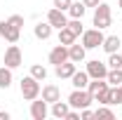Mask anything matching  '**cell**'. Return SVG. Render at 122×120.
I'll return each mask as SVG.
<instances>
[{"label": "cell", "instance_id": "obj_1", "mask_svg": "<svg viewBox=\"0 0 122 120\" xmlns=\"http://www.w3.org/2000/svg\"><path fill=\"white\" fill-rule=\"evenodd\" d=\"M113 24V14H110V5L108 2H99L96 7H94V28H108Z\"/></svg>", "mask_w": 122, "mask_h": 120}, {"label": "cell", "instance_id": "obj_2", "mask_svg": "<svg viewBox=\"0 0 122 120\" xmlns=\"http://www.w3.org/2000/svg\"><path fill=\"white\" fill-rule=\"evenodd\" d=\"M68 104H71V108L82 111V108H89V106L94 104V97L87 92V87H85V90H77L75 87V90L68 94Z\"/></svg>", "mask_w": 122, "mask_h": 120}, {"label": "cell", "instance_id": "obj_3", "mask_svg": "<svg viewBox=\"0 0 122 120\" xmlns=\"http://www.w3.org/2000/svg\"><path fill=\"white\" fill-rule=\"evenodd\" d=\"M40 80H35L33 75H26V78H21V97L26 99V101H33V99H38L40 97Z\"/></svg>", "mask_w": 122, "mask_h": 120}, {"label": "cell", "instance_id": "obj_4", "mask_svg": "<svg viewBox=\"0 0 122 120\" xmlns=\"http://www.w3.org/2000/svg\"><path fill=\"white\" fill-rule=\"evenodd\" d=\"M103 31L101 28H89L82 33V45H85V49H99V47L103 45Z\"/></svg>", "mask_w": 122, "mask_h": 120}, {"label": "cell", "instance_id": "obj_5", "mask_svg": "<svg viewBox=\"0 0 122 120\" xmlns=\"http://www.w3.org/2000/svg\"><path fill=\"white\" fill-rule=\"evenodd\" d=\"M2 61H5V66H10L12 71H14L16 66H21V49L16 47V43H12V45L5 49V57H2Z\"/></svg>", "mask_w": 122, "mask_h": 120}, {"label": "cell", "instance_id": "obj_6", "mask_svg": "<svg viewBox=\"0 0 122 120\" xmlns=\"http://www.w3.org/2000/svg\"><path fill=\"white\" fill-rule=\"evenodd\" d=\"M0 38H5L7 43H19V38H21V28L12 26V24L5 19V21H0Z\"/></svg>", "mask_w": 122, "mask_h": 120}, {"label": "cell", "instance_id": "obj_7", "mask_svg": "<svg viewBox=\"0 0 122 120\" xmlns=\"http://www.w3.org/2000/svg\"><path fill=\"white\" fill-rule=\"evenodd\" d=\"M87 73H89V80H94V78H106L108 75V64H103V61H99V59H92V61H87Z\"/></svg>", "mask_w": 122, "mask_h": 120}, {"label": "cell", "instance_id": "obj_8", "mask_svg": "<svg viewBox=\"0 0 122 120\" xmlns=\"http://www.w3.org/2000/svg\"><path fill=\"white\" fill-rule=\"evenodd\" d=\"M47 115H49V108H47V101L45 99H33L30 101V118L33 120H45Z\"/></svg>", "mask_w": 122, "mask_h": 120}, {"label": "cell", "instance_id": "obj_9", "mask_svg": "<svg viewBox=\"0 0 122 120\" xmlns=\"http://www.w3.org/2000/svg\"><path fill=\"white\" fill-rule=\"evenodd\" d=\"M47 21L52 24V28H63V26H68V19L63 14V10H56V7H52V10L47 12Z\"/></svg>", "mask_w": 122, "mask_h": 120}, {"label": "cell", "instance_id": "obj_10", "mask_svg": "<svg viewBox=\"0 0 122 120\" xmlns=\"http://www.w3.org/2000/svg\"><path fill=\"white\" fill-rule=\"evenodd\" d=\"M75 71H77V68H75V64H73L71 59L63 61V64H59V66H54V73H56V78H59V80H66V78L71 80Z\"/></svg>", "mask_w": 122, "mask_h": 120}, {"label": "cell", "instance_id": "obj_11", "mask_svg": "<svg viewBox=\"0 0 122 120\" xmlns=\"http://www.w3.org/2000/svg\"><path fill=\"white\" fill-rule=\"evenodd\" d=\"M63 61H68V47L59 43V45H56L52 52H49V64L59 66V64H63Z\"/></svg>", "mask_w": 122, "mask_h": 120}, {"label": "cell", "instance_id": "obj_12", "mask_svg": "<svg viewBox=\"0 0 122 120\" xmlns=\"http://www.w3.org/2000/svg\"><path fill=\"white\" fill-rule=\"evenodd\" d=\"M85 57H87V49H85V45L80 43H73V45H68V59L73 61V64H80V61H85Z\"/></svg>", "mask_w": 122, "mask_h": 120}, {"label": "cell", "instance_id": "obj_13", "mask_svg": "<svg viewBox=\"0 0 122 120\" xmlns=\"http://www.w3.org/2000/svg\"><path fill=\"white\" fill-rule=\"evenodd\" d=\"M40 94H42V99H45L47 104H54V101L61 99V90L56 85H45V87L40 90Z\"/></svg>", "mask_w": 122, "mask_h": 120}, {"label": "cell", "instance_id": "obj_14", "mask_svg": "<svg viewBox=\"0 0 122 120\" xmlns=\"http://www.w3.org/2000/svg\"><path fill=\"white\" fill-rule=\"evenodd\" d=\"M68 111H71V104H68V101H61V99H59V101H54V104H52V111H49V113H52L54 118L66 120Z\"/></svg>", "mask_w": 122, "mask_h": 120}, {"label": "cell", "instance_id": "obj_15", "mask_svg": "<svg viewBox=\"0 0 122 120\" xmlns=\"http://www.w3.org/2000/svg\"><path fill=\"white\" fill-rule=\"evenodd\" d=\"M71 82H73V87H77V90H85L89 85V73L87 71H75L73 78H71Z\"/></svg>", "mask_w": 122, "mask_h": 120}, {"label": "cell", "instance_id": "obj_16", "mask_svg": "<svg viewBox=\"0 0 122 120\" xmlns=\"http://www.w3.org/2000/svg\"><path fill=\"white\" fill-rule=\"evenodd\" d=\"M94 101H99V104H103V106L115 104V92H113V85H108L101 94H96V97H94Z\"/></svg>", "mask_w": 122, "mask_h": 120}, {"label": "cell", "instance_id": "obj_17", "mask_svg": "<svg viewBox=\"0 0 122 120\" xmlns=\"http://www.w3.org/2000/svg\"><path fill=\"white\" fill-rule=\"evenodd\" d=\"M33 33H35L38 40H49V35H52V24H49V21H45V24L40 21V24H35Z\"/></svg>", "mask_w": 122, "mask_h": 120}, {"label": "cell", "instance_id": "obj_18", "mask_svg": "<svg viewBox=\"0 0 122 120\" xmlns=\"http://www.w3.org/2000/svg\"><path fill=\"white\" fill-rule=\"evenodd\" d=\"M120 45H122V40L117 38V35H106L103 38V52H108V54H113V52H117L120 49Z\"/></svg>", "mask_w": 122, "mask_h": 120}, {"label": "cell", "instance_id": "obj_19", "mask_svg": "<svg viewBox=\"0 0 122 120\" xmlns=\"http://www.w3.org/2000/svg\"><path fill=\"white\" fill-rule=\"evenodd\" d=\"M75 40H77V35H75V33H73L71 28H68V26L59 28V43H61V45H66V47H68V45H73Z\"/></svg>", "mask_w": 122, "mask_h": 120}, {"label": "cell", "instance_id": "obj_20", "mask_svg": "<svg viewBox=\"0 0 122 120\" xmlns=\"http://www.w3.org/2000/svg\"><path fill=\"white\" fill-rule=\"evenodd\" d=\"M87 12V7H85V2H71V7H68V14L71 19H82Z\"/></svg>", "mask_w": 122, "mask_h": 120}, {"label": "cell", "instance_id": "obj_21", "mask_svg": "<svg viewBox=\"0 0 122 120\" xmlns=\"http://www.w3.org/2000/svg\"><path fill=\"white\" fill-rule=\"evenodd\" d=\"M12 85V68L10 66H2L0 68V90H7Z\"/></svg>", "mask_w": 122, "mask_h": 120}, {"label": "cell", "instance_id": "obj_22", "mask_svg": "<svg viewBox=\"0 0 122 120\" xmlns=\"http://www.w3.org/2000/svg\"><path fill=\"white\" fill-rule=\"evenodd\" d=\"M108 85H113V87H117L122 82V68H108V75H106Z\"/></svg>", "mask_w": 122, "mask_h": 120}, {"label": "cell", "instance_id": "obj_23", "mask_svg": "<svg viewBox=\"0 0 122 120\" xmlns=\"http://www.w3.org/2000/svg\"><path fill=\"white\" fill-rule=\"evenodd\" d=\"M30 75H33L35 80H40V82H42V80L47 78V68L42 66V64H33V66H30Z\"/></svg>", "mask_w": 122, "mask_h": 120}, {"label": "cell", "instance_id": "obj_24", "mask_svg": "<svg viewBox=\"0 0 122 120\" xmlns=\"http://www.w3.org/2000/svg\"><path fill=\"white\" fill-rule=\"evenodd\" d=\"M94 118H103V120H113L115 118V113L108 108V106H103V104H99V108L94 111Z\"/></svg>", "mask_w": 122, "mask_h": 120}, {"label": "cell", "instance_id": "obj_25", "mask_svg": "<svg viewBox=\"0 0 122 120\" xmlns=\"http://www.w3.org/2000/svg\"><path fill=\"white\" fill-rule=\"evenodd\" d=\"M108 68H122V54H117V52L108 54Z\"/></svg>", "mask_w": 122, "mask_h": 120}, {"label": "cell", "instance_id": "obj_26", "mask_svg": "<svg viewBox=\"0 0 122 120\" xmlns=\"http://www.w3.org/2000/svg\"><path fill=\"white\" fill-rule=\"evenodd\" d=\"M68 28L73 31L75 35H82V33H85V28H82V19H71V21H68Z\"/></svg>", "mask_w": 122, "mask_h": 120}, {"label": "cell", "instance_id": "obj_27", "mask_svg": "<svg viewBox=\"0 0 122 120\" xmlns=\"http://www.w3.org/2000/svg\"><path fill=\"white\" fill-rule=\"evenodd\" d=\"M7 21H10L12 26H16V28H21V26H24V16H21V14H12Z\"/></svg>", "mask_w": 122, "mask_h": 120}, {"label": "cell", "instance_id": "obj_28", "mask_svg": "<svg viewBox=\"0 0 122 120\" xmlns=\"http://www.w3.org/2000/svg\"><path fill=\"white\" fill-rule=\"evenodd\" d=\"M71 2H73V0H54V7H56V10H63V12H68Z\"/></svg>", "mask_w": 122, "mask_h": 120}, {"label": "cell", "instance_id": "obj_29", "mask_svg": "<svg viewBox=\"0 0 122 120\" xmlns=\"http://www.w3.org/2000/svg\"><path fill=\"white\" fill-rule=\"evenodd\" d=\"M89 118H94V111L92 108H82L80 111V120H89Z\"/></svg>", "mask_w": 122, "mask_h": 120}, {"label": "cell", "instance_id": "obj_30", "mask_svg": "<svg viewBox=\"0 0 122 120\" xmlns=\"http://www.w3.org/2000/svg\"><path fill=\"white\" fill-rule=\"evenodd\" d=\"M113 92H115V104H122V82L117 87H113Z\"/></svg>", "mask_w": 122, "mask_h": 120}, {"label": "cell", "instance_id": "obj_31", "mask_svg": "<svg viewBox=\"0 0 122 120\" xmlns=\"http://www.w3.org/2000/svg\"><path fill=\"white\" fill-rule=\"evenodd\" d=\"M66 120H80V111H68V115H66Z\"/></svg>", "mask_w": 122, "mask_h": 120}, {"label": "cell", "instance_id": "obj_32", "mask_svg": "<svg viewBox=\"0 0 122 120\" xmlns=\"http://www.w3.org/2000/svg\"><path fill=\"white\" fill-rule=\"evenodd\" d=\"M82 2H85V7H96L101 0H82Z\"/></svg>", "mask_w": 122, "mask_h": 120}, {"label": "cell", "instance_id": "obj_33", "mask_svg": "<svg viewBox=\"0 0 122 120\" xmlns=\"http://www.w3.org/2000/svg\"><path fill=\"white\" fill-rule=\"evenodd\" d=\"M0 120H10V113L7 111H0Z\"/></svg>", "mask_w": 122, "mask_h": 120}, {"label": "cell", "instance_id": "obj_34", "mask_svg": "<svg viewBox=\"0 0 122 120\" xmlns=\"http://www.w3.org/2000/svg\"><path fill=\"white\" fill-rule=\"evenodd\" d=\"M117 7H120V10H122V0H117Z\"/></svg>", "mask_w": 122, "mask_h": 120}]
</instances>
